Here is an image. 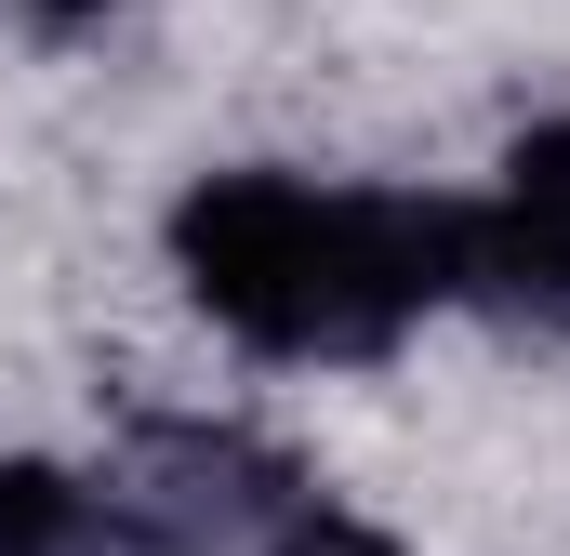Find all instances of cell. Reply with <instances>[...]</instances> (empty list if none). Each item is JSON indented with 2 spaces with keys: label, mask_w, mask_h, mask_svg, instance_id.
Returning a JSON list of instances; mask_svg holds the SVG:
<instances>
[{
  "label": "cell",
  "mask_w": 570,
  "mask_h": 556,
  "mask_svg": "<svg viewBox=\"0 0 570 556\" xmlns=\"http://www.w3.org/2000/svg\"><path fill=\"white\" fill-rule=\"evenodd\" d=\"M279 556H399V544H372V530H345V517H318V530H292Z\"/></svg>",
  "instance_id": "277c9868"
},
{
  "label": "cell",
  "mask_w": 570,
  "mask_h": 556,
  "mask_svg": "<svg viewBox=\"0 0 570 556\" xmlns=\"http://www.w3.org/2000/svg\"><path fill=\"white\" fill-rule=\"evenodd\" d=\"M0 556H120L94 490H67L53 464H0Z\"/></svg>",
  "instance_id": "3957f363"
},
{
  "label": "cell",
  "mask_w": 570,
  "mask_h": 556,
  "mask_svg": "<svg viewBox=\"0 0 570 556\" xmlns=\"http://www.w3.org/2000/svg\"><path fill=\"white\" fill-rule=\"evenodd\" d=\"M40 13H107V0H40Z\"/></svg>",
  "instance_id": "5b68a950"
},
{
  "label": "cell",
  "mask_w": 570,
  "mask_h": 556,
  "mask_svg": "<svg viewBox=\"0 0 570 556\" xmlns=\"http://www.w3.org/2000/svg\"><path fill=\"white\" fill-rule=\"evenodd\" d=\"M173 252L199 305L279 358H358L438 291H464V212L412 199H318L292 172H226L173 212Z\"/></svg>",
  "instance_id": "6da1fadb"
},
{
  "label": "cell",
  "mask_w": 570,
  "mask_h": 556,
  "mask_svg": "<svg viewBox=\"0 0 570 556\" xmlns=\"http://www.w3.org/2000/svg\"><path fill=\"white\" fill-rule=\"evenodd\" d=\"M464 278H504L518 305L570 318V120H544L504 159V212L491 226L464 212Z\"/></svg>",
  "instance_id": "7a4b0ae2"
}]
</instances>
